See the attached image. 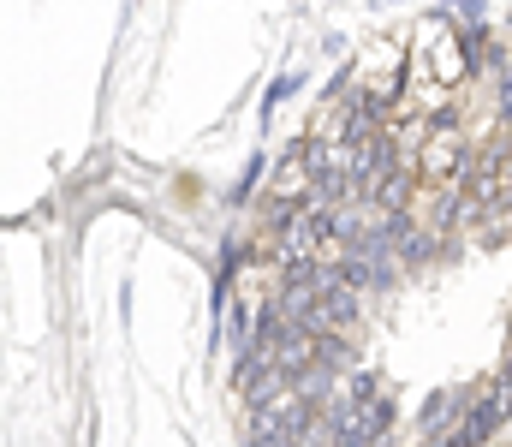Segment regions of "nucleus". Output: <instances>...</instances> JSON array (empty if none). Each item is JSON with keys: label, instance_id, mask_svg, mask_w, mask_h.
Here are the masks:
<instances>
[{"label": "nucleus", "instance_id": "f257e3e1", "mask_svg": "<svg viewBox=\"0 0 512 447\" xmlns=\"http://www.w3.org/2000/svg\"><path fill=\"white\" fill-rule=\"evenodd\" d=\"M340 269L358 293H393L399 287V257H370V251H340Z\"/></svg>", "mask_w": 512, "mask_h": 447}, {"label": "nucleus", "instance_id": "f03ea898", "mask_svg": "<svg viewBox=\"0 0 512 447\" xmlns=\"http://www.w3.org/2000/svg\"><path fill=\"white\" fill-rule=\"evenodd\" d=\"M417 191H423V173H417V161H399L393 173H382V179H376V197H370V209H376V215L417 209Z\"/></svg>", "mask_w": 512, "mask_h": 447}, {"label": "nucleus", "instance_id": "7ed1b4c3", "mask_svg": "<svg viewBox=\"0 0 512 447\" xmlns=\"http://www.w3.org/2000/svg\"><path fill=\"white\" fill-rule=\"evenodd\" d=\"M358 316H364V293H358L352 281H334V287L322 293V322H328V328L358 334Z\"/></svg>", "mask_w": 512, "mask_h": 447}, {"label": "nucleus", "instance_id": "20e7f679", "mask_svg": "<svg viewBox=\"0 0 512 447\" xmlns=\"http://www.w3.org/2000/svg\"><path fill=\"white\" fill-rule=\"evenodd\" d=\"M393 412H399V406H393V400H376V406H364V430H370V442L382 447L387 442V430H393Z\"/></svg>", "mask_w": 512, "mask_h": 447}, {"label": "nucleus", "instance_id": "39448f33", "mask_svg": "<svg viewBox=\"0 0 512 447\" xmlns=\"http://www.w3.org/2000/svg\"><path fill=\"white\" fill-rule=\"evenodd\" d=\"M346 394H352L358 406H376V400H382V376H376V370H352V376H346Z\"/></svg>", "mask_w": 512, "mask_h": 447}, {"label": "nucleus", "instance_id": "423d86ee", "mask_svg": "<svg viewBox=\"0 0 512 447\" xmlns=\"http://www.w3.org/2000/svg\"><path fill=\"white\" fill-rule=\"evenodd\" d=\"M483 72H495V78L512 72V48H507V42H495V36H489V48H483Z\"/></svg>", "mask_w": 512, "mask_h": 447}, {"label": "nucleus", "instance_id": "0eeeda50", "mask_svg": "<svg viewBox=\"0 0 512 447\" xmlns=\"http://www.w3.org/2000/svg\"><path fill=\"white\" fill-rule=\"evenodd\" d=\"M501 388H507V394H512V352H507V358H501Z\"/></svg>", "mask_w": 512, "mask_h": 447}, {"label": "nucleus", "instance_id": "6e6552de", "mask_svg": "<svg viewBox=\"0 0 512 447\" xmlns=\"http://www.w3.org/2000/svg\"><path fill=\"white\" fill-rule=\"evenodd\" d=\"M507 340H512V316H507Z\"/></svg>", "mask_w": 512, "mask_h": 447}]
</instances>
